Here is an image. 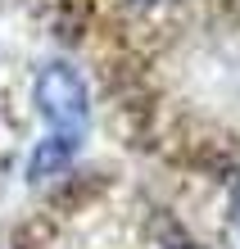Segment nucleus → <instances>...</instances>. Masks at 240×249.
I'll use <instances>...</instances> for the list:
<instances>
[{
	"label": "nucleus",
	"instance_id": "nucleus-1",
	"mask_svg": "<svg viewBox=\"0 0 240 249\" xmlns=\"http://www.w3.org/2000/svg\"><path fill=\"white\" fill-rule=\"evenodd\" d=\"M32 100H37V113L46 118V141L27 159V181L41 186L68 172L73 159L82 154L86 136H91V91L73 64L50 59L32 82Z\"/></svg>",
	"mask_w": 240,
	"mask_h": 249
},
{
	"label": "nucleus",
	"instance_id": "nucleus-2",
	"mask_svg": "<svg viewBox=\"0 0 240 249\" xmlns=\"http://www.w3.org/2000/svg\"><path fill=\"white\" fill-rule=\"evenodd\" d=\"M231 222H236V231H240V186H236V195H231Z\"/></svg>",
	"mask_w": 240,
	"mask_h": 249
}]
</instances>
